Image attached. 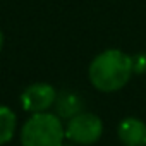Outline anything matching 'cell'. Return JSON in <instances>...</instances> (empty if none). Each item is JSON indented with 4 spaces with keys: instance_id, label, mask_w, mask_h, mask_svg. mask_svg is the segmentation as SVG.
<instances>
[{
    "instance_id": "obj_1",
    "label": "cell",
    "mask_w": 146,
    "mask_h": 146,
    "mask_svg": "<svg viewBox=\"0 0 146 146\" xmlns=\"http://www.w3.org/2000/svg\"><path fill=\"white\" fill-rule=\"evenodd\" d=\"M132 74L134 72L131 57L117 48L98 53L88 69V78L91 84L103 93H113L122 90L129 83Z\"/></svg>"
},
{
    "instance_id": "obj_2",
    "label": "cell",
    "mask_w": 146,
    "mask_h": 146,
    "mask_svg": "<svg viewBox=\"0 0 146 146\" xmlns=\"http://www.w3.org/2000/svg\"><path fill=\"white\" fill-rule=\"evenodd\" d=\"M65 137V127L57 113H33L21 129L23 146H60Z\"/></svg>"
},
{
    "instance_id": "obj_3",
    "label": "cell",
    "mask_w": 146,
    "mask_h": 146,
    "mask_svg": "<svg viewBox=\"0 0 146 146\" xmlns=\"http://www.w3.org/2000/svg\"><path fill=\"white\" fill-rule=\"evenodd\" d=\"M103 134V122L98 115L91 112H81L67 120L65 137L79 146L95 144Z\"/></svg>"
},
{
    "instance_id": "obj_4",
    "label": "cell",
    "mask_w": 146,
    "mask_h": 146,
    "mask_svg": "<svg viewBox=\"0 0 146 146\" xmlns=\"http://www.w3.org/2000/svg\"><path fill=\"white\" fill-rule=\"evenodd\" d=\"M57 100V91L53 86L46 83L29 84L21 93V107L29 113L46 112Z\"/></svg>"
},
{
    "instance_id": "obj_5",
    "label": "cell",
    "mask_w": 146,
    "mask_h": 146,
    "mask_svg": "<svg viewBox=\"0 0 146 146\" xmlns=\"http://www.w3.org/2000/svg\"><path fill=\"white\" fill-rule=\"evenodd\" d=\"M117 136L124 146H146V124L136 117H127L119 124Z\"/></svg>"
},
{
    "instance_id": "obj_6",
    "label": "cell",
    "mask_w": 146,
    "mask_h": 146,
    "mask_svg": "<svg viewBox=\"0 0 146 146\" xmlns=\"http://www.w3.org/2000/svg\"><path fill=\"white\" fill-rule=\"evenodd\" d=\"M55 107V113L60 117V119H72L74 115L81 113L83 108H84V102L83 98L74 93V91H62V93H57V100L53 103Z\"/></svg>"
},
{
    "instance_id": "obj_7",
    "label": "cell",
    "mask_w": 146,
    "mask_h": 146,
    "mask_svg": "<svg viewBox=\"0 0 146 146\" xmlns=\"http://www.w3.org/2000/svg\"><path fill=\"white\" fill-rule=\"evenodd\" d=\"M16 127H17V117H16V113L9 107L0 105V146L9 143L14 137Z\"/></svg>"
},
{
    "instance_id": "obj_8",
    "label": "cell",
    "mask_w": 146,
    "mask_h": 146,
    "mask_svg": "<svg viewBox=\"0 0 146 146\" xmlns=\"http://www.w3.org/2000/svg\"><path fill=\"white\" fill-rule=\"evenodd\" d=\"M131 64H132L134 74H146V53L144 52L134 53L131 57Z\"/></svg>"
},
{
    "instance_id": "obj_9",
    "label": "cell",
    "mask_w": 146,
    "mask_h": 146,
    "mask_svg": "<svg viewBox=\"0 0 146 146\" xmlns=\"http://www.w3.org/2000/svg\"><path fill=\"white\" fill-rule=\"evenodd\" d=\"M2 46H4V33L0 31V50H2Z\"/></svg>"
},
{
    "instance_id": "obj_10",
    "label": "cell",
    "mask_w": 146,
    "mask_h": 146,
    "mask_svg": "<svg viewBox=\"0 0 146 146\" xmlns=\"http://www.w3.org/2000/svg\"><path fill=\"white\" fill-rule=\"evenodd\" d=\"M60 146H74V143H67V144H64V143H62Z\"/></svg>"
}]
</instances>
